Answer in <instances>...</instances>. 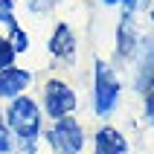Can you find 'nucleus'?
Here are the masks:
<instances>
[{"label": "nucleus", "instance_id": "obj_8", "mask_svg": "<svg viewBox=\"0 0 154 154\" xmlns=\"http://www.w3.org/2000/svg\"><path fill=\"white\" fill-rule=\"evenodd\" d=\"M93 151L96 154H128V143L122 137V131L105 125V128L96 131V137H93Z\"/></svg>", "mask_w": 154, "mask_h": 154}, {"label": "nucleus", "instance_id": "obj_2", "mask_svg": "<svg viewBox=\"0 0 154 154\" xmlns=\"http://www.w3.org/2000/svg\"><path fill=\"white\" fill-rule=\"evenodd\" d=\"M119 102V79L108 67V61H96L93 64V111L99 116L113 113Z\"/></svg>", "mask_w": 154, "mask_h": 154}, {"label": "nucleus", "instance_id": "obj_1", "mask_svg": "<svg viewBox=\"0 0 154 154\" xmlns=\"http://www.w3.org/2000/svg\"><path fill=\"white\" fill-rule=\"evenodd\" d=\"M6 125L17 140H38L41 137V108L29 96H15L6 111Z\"/></svg>", "mask_w": 154, "mask_h": 154}, {"label": "nucleus", "instance_id": "obj_6", "mask_svg": "<svg viewBox=\"0 0 154 154\" xmlns=\"http://www.w3.org/2000/svg\"><path fill=\"white\" fill-rule=\"evenodd\" d=\"M137 44H140V29L134 23V15H122L119 26H116V55L122 61H128L134 52H137Z\"/></svg>", "mask_w": 154, "mask_h": 154}, {"label": "nucleus", "instance_id": "obj_13", "mask_svg": "<svg viewBox=\"0 0 154 154\" xmlns=\"http://www.w3.org/2000/svg\"><path fill=\"white\" fill-rule=\"evenodd\" d=\"M105 6H125V12L128 15H134L137 9H143L146 6V0H102Z\"/></svg>", "mask_w": 154, "mask_h": 154}, {"label": "nucleus", "instance_id": "obj_5", "mask_svg": "<svg viewBox=\"0 0 154 154\" xmlns=\"http://www.w3.org/2000/svg\"><path fill=\"white\" fill-rule=\"evenodd\" d=\"M137 50H140V70H137V85L134 87L148 93V90H154V41L140 35Z\"/></svg>", "mask_w": 154, "mask_h": 154}, {"label": "nucleus", "instance_id": "obj_3", "mask_svg": "<svg viewBox=\"0 0 154 154\" xmlns=\"http://www.w3.org/2000/svg\"><path fill=\"white\" fill-rule=\"evenodd\" d=\"M47 143L52 146L55 154H82V148H85V128L73 119V113L61 116L47 131Z\"/></svg>", "mask_w": 154, "mask_h": 154}, {"label": "nucleus", "instance_id": "obj_4", "mask_svg": "<svg viewBox=\"0 0 154 154\" xmlns=\"http://www.w3.org/2000/svg\"><path fill=\"white\" fill-rule=\"evenodd\" d=\"M79 108V96L76 90L61 82V79H50L44 85V111L50 119H61V116H70V113Z\"/></svg>", "mask_w": 154, "mask_h": 154}, {"label": "nucleus", "instance_id": "obj_9", "mask_svg": "<svg viewBox=\"0 0 154 154\" xmlns=\"http://www.w3.org/2000/svg\"><path fill=\"white\" fill-rule=\"evenodd\" d=\"M50 52L61 61H73V55H76V38H73V29L67 23L55 26V32L50 38Z\"/></svg>", "mask_w": 154, "mask_h": 154}, {"label": "nucleus", "instance_id": "obj_10", "mask_svg": "<svg viewBox=\"0 0 154 154\" xmlns=\"http://www.w3.org/2000/svg\"><path fill=\"white\" fill-rule=\"evenodd\" d=\"M6 38H9V44L15 47V52H26L29 50V35H26V29H20L15 20L9 23V35Z\"/></svg>", "mask_w": 154, "mask_h": 154}, {"label": "nucleus", "instance_id": "obj_7", "mask_svg": "<svg viewBox=\"0 0 154 154\" xmlns=\"http://www.w3.org/2000/svg\"><path fill=\"white\" fill-rule=\"evenodd\" d=\"M32 85V73L20 67H6L0 70V99H15Z\"/></svg>", "mask_w": 154, "mask_h": 154}, {"label": "nucleus", "instance_id": "obj_16", "mask_svg": "<svg viewBox=\"0 0 154 154\" xmlns=\"http://www.w3.org/2000/svg\"><path fill=\"white\" fill-rule=\"evenodd\" d=\"M146 116L151 119V125H154V90H148V102H146Z\"/></svg>", "mask_w": 154, "mask_h": 154}, {"label": "nucleus", "instance_id": "obj_15", "mask_svg": "<svg viewBox=\"0 0 154 154\" xmlns=\"http://www.w3.org/2000/svg\"><path fill=\"white\" fill-rule=\"evenodd\" d=\"M26 6H29L32 15H47L50 6H52V0H26Z\"/></svg>", "mask_w": 154, "mask_h": 154}, {"label": "nucleus", "instance_id": "obj_14", "mask_svg": "<svg viewBox=\"0 0 154 154\" xmlns=\"http://www.w3.org/2000/svg\"><path fill=\"white\" fill-rule=\"evenodd\" d=\"M15 20V0H0V23Z\"/></svg>", "mask_w": 154, "mask_h": 154}, {"label": "nucleus", "instance_id": "obj_11", "mask_svg": "<svg viewBox=\"0 0 154 154\" xmlns=\"http://www.w3.org/2000/svg\"><path fill=\"white\" fill-rule=\"evenodd\" d=\"M12 151H15V134H12V128L6 125L3 113H0V154H12Z\"/></svg>", "mask_w": 154, "mask_h": 154}, {"label": "nucleus", "instance_id": "obj_17", "mask_svg": "<svg viewBox=\"0 0 154 154\" xmlns=\"http://www.w3.org/2000/svg\"><path fill=\"white\" fill-rule=\"evenodd\" d=\"M151 23H154V9H151Z\"/></svg>", "mask_w": 154, "mask_h": 154}, {"label": "nucleus", "instance_id": "obj_12", "mask_svg": "<svg viewBox=\"0 0 154 154\" xmlns=\"http://www.w3.org/2000/svg\"><path fill=\"white\" fill-rule=\"evenodd\" d=\"M15 47L9 44V38L6 35H0V70H6V67H12V61H15Z\"/></svg>", "mask_w": 154, "mask_h": 154}]
</instances>
